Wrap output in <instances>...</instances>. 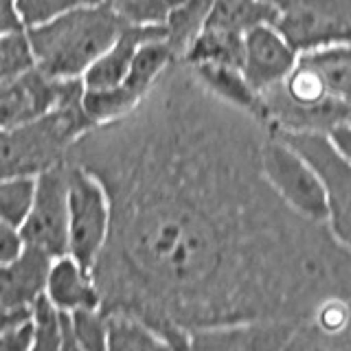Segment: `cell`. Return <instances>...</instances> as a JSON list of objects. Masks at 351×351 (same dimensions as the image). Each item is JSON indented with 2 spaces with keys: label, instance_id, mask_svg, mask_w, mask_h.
<instances>
[{
  "label": "cell",
  "instance_id": "1",
  "mask_svg": "<svg viewBox=\"0 0 351 351\" xmlns=\"http://www.w3.org/2000/svg\"><path fill=\"white\" fill-rule=\"evenodd\" d=\"M266 132L173 60L136 108L73 143L66 158L110 202L90 270L101 310L136 314L167 349H189L193 329L301 325L321 301L349 296V246L290 211L263 178Z\"/></svg>",
  "mask_w": 351,
  "mask_h": 351
},
{
  "label": "cell",
  "instance_id": "2",
  "mask_svg": "<svg viewBox=\"0 0 351 351\" xmlns=\"http://www.w3.org/2000/svg\"><path fill=\"white\" fill-rule=\"evenodd\" d=\"M351 53L347 44L303 51L283 80L261 93L266 123L329 134L351 123Z\"/></svg>",
  "mask_w": 351,
  "mask_h": 351
},
{
  "label": "cell",
  "instance_id": "3",
  "mask_svg": "<svg viewBox=\"0 0 351 351\" xmlns=\"http://www.w3.org/2000/svg\"><path fill=\"white\" fill-rule=\"evenodd\" d=\"M123 25L104 3L77 5L64 14L25 29L33 53V66L51 80H82Z\"/></svg>",
  "mask_w": 351,
  "mask_h": 351
},
{
  "label": "cell",
  "instance_id": "4",
  "mask_svg": "<svg viewBox=\"0 0 351 351\" xmlns=\"http://www.w3.org/2000/svg\"><path fill=\"white\" fill-rule=\"evenodd\" d=\"M82 80H75L51 112L18 128H0V178L36 176L66 160L73 143L93 125L82 110Z\"/></svg>",
  "mask_w": 351,
  "mask_h": 351
},
{
  "label": "cell",
  "instance_id": "5",
  "mask_svg": "<svg viewBox=\"0 0 351 351\" xmlns=\"http://www.w3.org/2000/svg\"><path fill=\"white\" fill-rule=\"evenodd\" d=\"M274 136H279L283 143L299 154V156L310 165V169L316 173L318 182L323 184L327 202H329V230L349 246L351 235V167L349 154L340 152L334 141L323 132L314 130H281L270 128Z\"/></svg>",
  "mask_w": 351,
  "mask_h": 351
},
{
  "label": "cell",
  "instance_id": "6",
  "mask_svg": "<svg viewBox=\"0 0 351 351\" xmlns=\"http://www.w3.org/2000/svg\"><path fill=\"white\" fill-rule=\"evenodd\" d=\"M270 25L296 53L347 44L351 33V0H266Z\"/></svg>",
  "mask_w": 351,
  "mask_h": 351
},
{
  "label": "cell",
  "instance_id": "7",
  "mask_svg": "<svg viewBox=\"0 0 351 351\" xmlns=\"http://www.w3.org/2000/svg\"><path fill=\"white\" fill-rule=\"evenodd\" d=\"M261 173L290 211L310 222L327 224L329 202L323 184L310 165L270 130L261 143Z\"/></svg>",
  "mask_w": 351,
  "mask_h": 351
},
{
  "label": "cell",
  "instance_id": "8",
  "mask_svg": "<svg viewBox=\"0 0 351 351\" xmlns=\"http://www.w3.org/2000/svg\"><path fill=\"white\" fill-rule=\"evenodd\" d=\"M69 171V250L80 266L93 270L110 228V202L104 184L82 165L66 158Z\"/></svg>",
  "mask_w": 351,
  "mask_h": 351
},
{
  "label": "cell",
  "instance_id": "9",
  "mask_svg": "<svg viewBox=\"0 0 351 351\" xmlns=\"http://www.w3.org/2000/svg\"><path fill=\"white\" fill-rule=\"evenodd\" d=\"M173 53L165 36L143 42L134 53L125 77L112 88L82 93V110L93 125L123 117L132 108H136L145 97L162 71L173 62Z\"/></svg>",
  "mask_w": 351,
  "mask_h": 351
},
{
  "label": "cell",
  "instance_id": "10",
  "mask_svg": "<svg viewBox=\"0 0 351 351\" xmlns=\"http://www.w3.org/2000/svg\"><path fill=\"white\" fill-rule=\"evenodd\" d=\"M25 246L38 248L49 257L69 250V171L66 160L36 173V191L25 222L18 228Z\"/></svg>",
  "mask_w": 351,
  "mask_h": 351
},
{
  "label": "cell",
  "instance_id": "11",
  "mask_svg": "<svg viewBox=\"0 0 351 351\" xmlns=\"http://www.w3.org/2000/svg\"><path fill=\"white\" fill-rule=\"evenodd\" d=\"M299 323L290 321H239L189 332V349H237V351H274L292 349Z\"/></svg>",
  "mask_w": 351,
  "mask_h": 351
},
{
  "label": "cell",
  "instance_id": "12",
  "mask_svg": "<svg viewBox=\"0 0 351 351\" xmlns=\"http://www.w3.org/2000/svg\"><path fill=\"white\" fill-rule=\"evenodd\" d=\"M71 82L51 80L36 66L0 86V128H18L44 117L60 104Z\"/></svg>",
  "mask_w": 351,
  "mask_h": 351
},
{
  "label": "cell",
  "instance_id": "13",
  "mask_svg": "<svg viewBox=\"0 0 351 351\" xmlns=\"http://www.w3.org/2000/svg\"><path fill=\"white\" fill-rule=\"evenodd\" d=\"M296 53L281 33L268 22L252 27L244 33V58L241 73L248 84L261 95L277 86L296 62Z\"/></svg>",
  "mask_w": 351,
  "mask_h": 351
},
{
  "label": "cell",
  "instance_id": "14",
  "mask_svg": "<svg viewBox=\"0 0 351 351\" xmlns=\"http://www.w3.org/2000/svg\"><path fill=\"white\" fill-rule=\"evenodd\" d=\"M44 294L58 310L64 312L101 307V294L93 272L80 266L71 255L55 257L51 261L47 281H44Z\"/></svg>",
  "mask_w": 351,
  "mask_h": 351
},
{
  "label": "cell",
  "instance_id": "15",
  "mask_svg": "<svg viewBox=\"0 0 351 351\" xmlns=\"http://www.w3.org/2000/svg\"><path fill=\"white\" fill-rule=\"evenodd\" d=\"M165 36V27H123L112 44L88 66L82 75V86L86 90L112 88L125 77L134 53L143 42Z\"/></svg>",
  "mask_w": 351,
  "mask_h": 351
},
{
  "label": "cell",
  "instance_id": "16",
  "mask_svg": "<svg viewBox=\"0 0 351 351\" xmlns=\"http://www.w3.org/2000/svg\"><path fill=\"white\" fill-rule=\"evenodd\" d=\"M53 257L38 248L22 246L20 255L5 263L0 303L18 312H29L31 305L44 292V281Z\"/></svg>",
  "mask_w": 351,
  "mask_h": 351
},
{
  "label": "cell",
  "instance_id": "17",
  "mask_svg": "<svg viewBox=\"0 0 351 351\" xmlns=\"http://www.w3.org/2000/svg\"><path fill=\"white\" fill-rule=\"evenodd\" d=\"M186 64V62H184ZM208 93L215 95L219 101L233 106L241 112L255 117L266 123L261 95L248 84L239 66H222V64H186ZM268 125V123H266Z\"/></svg>",
  "mask_w": 351,
  "mask_h": 351
},
{
  "label": "cell",
  "instance_id": "18",
  "mask_svg": "<svg viewBox=\"0 0 351 351\" xmlns=\"http://www.w3.org/2000/svg\"><path fill=\"white\" fill-rule=\"evenodd\" d=\"M241 58H244V36L241 33L202 27L180 60L186 64H222L241 69Z\"/></svg>",
  "mask_w": 351,
  "mask_h": 351
},
{
  "label": "cell",
  "instance_id": "19",
  "mask_svg": "<svg viewBox=\"0 0 351 351\" xmlns=\"http://www.w3.org/2000/svg\"><path fill=\"white\" fill-rule=\"evenodd\" d=\"M272 20V9L266 0H211L204 27L230 33H244Z\"/></svg>",
  "mask_w": 351,
  "mask_h": 351
},
{
  "label": "cell",
  "instance_id": "20",
  "mask_svg": "<svg viewBox=\"0 0 351 351\" xmlns=\"http://www.w3.org/2000/svg\"><path fill=\"white\" fill-rule=\"evenodd\" d=\"M106 312V349H167L165 340L154 329L123 310Z\"/></svg>",
  "mask_w": 351,
  "mask_h": 351
},
{
  "label": "cell",
  "instance_id": "21",
  "mask_svg": "<svg viewBox=\"0 0 351 351\" xmlns=\"http://www.w3.org/2000/svg\"><path fill=\"white\" fill-rule=\"evenodd\" d=\"M208 7L211 0H178L165 20V42L169 44L176 60L182 58L186 47L202 31Z\"/></svg>",
  "mask_w": 351,
  "mask_h": 351
},
{
  "label": "cell",
  "instance_id": "22",
  "mask_svg": "<svg viewBox=\"0 0 351 351\" xmlns=\"http://www.w3.org/2000/svg\"><path fill=\"white\" fill-rule=\"evenodd\" d=\"M36 176H9L0 178V224L20 228L31 208Z\"/></svg>",
  "mask_w": 351,
  "mask_h": 351
},
{
  "label": "cell",
  "instance_id": "23",
  "mask_svg": "<svg viewBox=\"0 0 351 351\" xmlns=\"http://www.w3.org/2000/svg\"><path fill=\"white\" fill-rule=\"evenodd\" d=\"M130 27H162L178 0H101Z\"/></svg>",
  "mask_w": 351,
  "mask_h": 351
},
{
  "label": "cell",
  "instance_id": "24",
  "mask_svg": "<svg viewBox=\"0 0 351 351\" xmlns=\"http://www.w3.org/2000/svg\"><path fill=\"white\" fill-rule=\"evenodd\" d=\"M29 321L33 329V349H60L62 310H58L44 292L33 301Z\"/></svg>",
  "mask_w": 351,
  "mask_h": 351
},
{
  "label": "cell",
  "instance_id": "25",
  "mask_svg": "<svg viewBox=\"0 0 351 351\" xmlns=\"http://www.w3.org/2000/svg\"><path fill=\"white\" fill-rule=\"evenodd\" d=\"M33 69V53L27 31L0 36V86Z\"/></svg>",
  "mask_w": 351,
  "mask_h": 351
},
{
  "label": "cell",
  "instance_id": "26",
  "mask_svg": "<svg viewBox=\"0 0 351 351\" xmlns=\"http://www.w3.org/2000/svg\"><path fill=\"white\" fill-rule=\"evenodd\" d=\"M69 321H71V336L75 349H90V351L106 349V312L101 307L73 310L69 312Z\"/></svg>",
  "mask_w": 351,
  "mask_h": 351
},
{
  "label": "cell",
  "instance_id": "27",
  "mask_svg": "<svg viewBox=\"0 0 351 351\" xmlns=\"http://www.w3.org/2000/svg\"><path fill=\"white\" fill-rule=\"evenodd\" d=\"M77 5H86V3L84 0H16L18 16L25 29L49 22L51 18L60 16Z\"/></svg>",
  "mask_w": 351,
  "mask_h": 351
},
{
  "label": "cell",
  "instance_id": "28",
  "mask_svg": "<svg viewBox=\"0 0 351 351\" xmlns=\"http://www.w3.org/2000/svg\"><path fill=\"white\" fill-rule=\"evenodd\" d=\"M0 349L3 351H25L33 349V329L31 321L14 325L0 334Z\"/></svg>",
  "mask_w": 351,
  "mask_h": 351
},
{
  "label": "cell",
  "instance_id": "29",
  "mask_svg": "<svg viewBox=\"0 0 351 351\" xmlns=\"http://www.w3.org/2000/svg\"><path fill=\"white\" fill-rule=\"evenodd\" d=\"M22 239L16 228L0 224V263H9L11 259H16L22 250Z\"/></svg>",
  "mask_w": 351,
  "mask_h": 351
},
{
  "label": "cell",
  "instance_id": "30",
  "mask_svg": "<svg viewBox=\"0 0 351 351\" xmlns=\"http://www.w3.org/2000/svg\"><path fill=\"white\" fill-rule=\"evenodd\" d=\"M14 31H25L16 9V0H0V36Z\"/></svg>",
  "mask_w": 351,
  "mask_h": 351
},
{
  "label": "cell",
  "instance_id": "31",
  "mask_svg": "<svg viewBox=\"0 0 351 351\" xmlns=\"http://www.w3.org/2000/svg\"><path fill=\"white\" fill-rule=\"evenodd\" d=\"M86 5H93V3H101V0H84Z\"/></svg>",
  "mask_w": 351,
  "mask_h": 351
}]
</instances>
